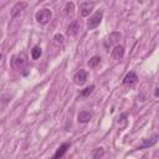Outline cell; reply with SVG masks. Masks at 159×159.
<instances>
[{"label":"cell","mask_w":159,"mask_h":159,"mask_svg":"<svg viewBox=\"0 0 159 159\" xmlns=\"http://www.w3.org/2000/svg\"><path fill=\"white\" fill-rule=\"evenodd\" d=\"M91 118H92V114L87 111H81L77 116V119H78L80 123H87V122H89Z\"/></svg>","instance_id":"11"},{"label":"cell","mask_w":159,"mask_h":159,"mask_svg":"<svg viewBox=\"0 0 159 159\" xmlns=\"http://www.w3.org/2000/svg\"><path fill=\"white\" fill-rule=\"evenodd\" d=\"M26 7H27V2H25V1H19V2H16V4L12 6V9H11V17H12V19L16 17V16L20 15Z\"/></svg>","instance_id":"6"},{"label":"cell","mask_w":159,"mask_h":159,"mask_svg":"<svg viewBox=\"0 0 159 159\" xmlns=\"http://www.w3.org/2000/svg\"><path fill=\"white\" fill-rule=\"evenodd\" d=\"M157 140H158V135H154L153 138H149V139H144V140H143V144H142V145H139L137 149H144V148H149V147L154 145V144L157 143Z\"/></svg>","instance_id":"13"},{"label":"cell","mask_w":159,"mask_h":159,"mask_svg":"<svg viewBox=\"0 0 159 159\" xmlns=\"http://www.w3.org/2000/svg\"><path fill=\"white\" fill-rule=\"evenodd\" d=\"M102 17H103V11H102V10L96 11V12L89 17V20H88V22H87V29H88V30L96 29V27L101 24Z\"/></svg>","instance_id":"2"},{"label":"cell","mask_w":159,"mask_h":159,"mask_svg":"<svg viewBox=\"0 0 159 159\" xmlns=\"http://www.w3.org/2000/svg\"><path fill=\"white\" fill-rule=\"evenodd\" d=\"M25 65H26V58L24 55H21V56L19 55V56H15L12 58V66L16 70H22L25 67Z\"/></svg>","instance_id":"7"},{"label":"cell","mask_w":159,"mask_h":159,"mask_svg":"<svg viewBox=\"0 0 159 159\" xmlns=\"http://www.w3.org/2000/svg\"><path fill=\"white\" fill-rule=\"evenodd\" d=\"M63 36L61 35V34H56L55 36H53V41H55V43L56 45H61V43H63Z\"/></svg>","instance_id":"19"},{"label":"cell","mask_w":159,"mask_h":159,"mask_svg":"<svg viewBox=\"0 0 159 159\" xmlns=\"http://www.w3.org/2000/svg\"><path fill=\"white\" fill-rule=\"evenodd\" d=\"M73 12H75V4H73L72 1L66 2V4H65V7H63V14H65V16L70 17V16L73 15Z\"/></svg>","instance_id":"12"},{"label":"cell","mask_w":159,"mask_h":159,"mask_svg":"<svg viewBox=\"0 0 159 159\" xmlns=\"http://www.w3.org/2000/svg\"><path fill=\"white\" fill-rule=\"evenodd\" d=\"M87 77H88L87 72H86L84 70H80V71H77V72L75 73V76H73V82H75L77 86H82V84L86 83Z\"/></svg>","instance_id":"5"},{"label":"cell","mask_w":159,"mask_h":159,"mask_svg":"<svg viewBox=\"0 0 159 159\" xmlns=\"http://www.w3.org/2000/svg\"><path fill=\"white\" fill-rule=\"evenodd\" d=\"M41 56V47L40 46H34L31 50V57L34 60H37Z\"/></svg>","instance_id":"16"},{"label":"cell","mask_w":159,"mask_h":159,"mask_svg":"<svg viewBox=\"0 0 159 159\" xmlns=\"http://www.w3.org/2000/svg\"><path fill=\"white\" fill-rule=\"evenodd\" d=\"M70 148V143H63L62 145H60V148L56 150V153H55V158H61V157H63V154L67 152V149Z\"/></svg>","instance_id":"14"},{"label":"cell","mask_w":159,"mask_h":159,"mask_svg":"<svg viewBox=\"0 0 159 159\" xmlns=\"http://www.w3.org/2000/svg\"><path fill=\"white\" fill-rule=\"evenodd\" d=\"M78 30H80V26L77 24V21H72L70 22V25L67 26V35L68 36H76L78 34Z\"/></svg>","instance_id":"10"},{"label":"cell","mask_w":159,"mask_h":159,"mask_svg":"<svg viewBox=\"0 0 159 159\" xmlns=\"http://www.w3.org/2000/svg\"><path fill=\"white\" fill-rule=\"evenodd\" d=\"M1 58H2V55H1V53H0V60H1Z\"/></svg>","instance_id":"21"},{"label":"cell","mask_w":159,"mask_h":159,"mask_svg":"<svg viewBox=\"0 0 159 159\" xmlns=\"http://www.w3.org/2000/svg\"><path fill=\"white\" fill-rule=\"evenodd\" d=\"M51 16H52V12L50 9H41L36 12L35 19L40 25H46L51 20Z\"/></svg>","instance_id":"1"},{"label":"cell","mask_w":159,"mask_h":159,"mask_svg":"<svg viewBox=\"0 0 159 159\" xmlns=\"http://www.w3.org/2000/svg\"><path fill=\"white\" fill-rule=\"evenodd\" d=\"M120 37H122V35H120L119 32H112V34H109V35L106 37L104 42H103L104 47H106V48H109L111 46H113V45H117V43L119 42Z\"/></svg>","instance_id":"3"},{"label":"cell","mask_w":159,"mask_h":159,"mask_svg":"<svg viewBox=\"0 0 159 159\" xmlns=\"http://www.w3.org/2000/svg\"><path fill=\"white\" fill-rule=\"evenodd\" d=\"M137 80H138V77H137L135 72L130 71V72L127 73L125 77L123 78V84H125V86H133L134 83H137Z\"/></svg>","instance_id":"9"},{"label":"cell","mask_w":159,"mask_h":159,"mask_svg":"<svg viewBox=\"0 0 159 159\" xmlns=\"http://www.w3.org/2000/svg\"><path fill=\"white\" fill-rule=\"evenodd\" d=\"M93 89H94V86L91 84L89 87H86L84 89H82V91L80 92V96H81V97H88V96L93 92Z\"/></svg>","instance_id":"17"},{"label":"cell","mask_w":159,"mask_h":159,"mask_svg":"<svg viewBox=\"0 0 159 159\" xmlns=\"http://www.w3.org/2000/svg\"><path fill=\"white\" fill-rule=\"evenodd\" d=\"M158 89H159L158 87H155V88H154V97H155V98H158V96H159V92H158Z\"/></svg>","instance_id":"20"},{"label":"cell","mask_w":159,"mask_h":159,"mask_svg":"<svg viewBox=\"0 0 159 159\" xmlns=\"http://www.w3.org/2000/svg\"><path fill=\"white\" fill-rule=\"evenodd\" d=\"M93 9H94V2H92V1H84V2H82L81 6H80L81 16H83V17L88 16L92 12Z\"/></svg>","instance_id":"4"},{"label":"cell","mask_w":159,"mask_h":159,"mask_svg":"<svg viewBox=\"0 0 159 159\" xmlns=\"http://www.w3.org/2000/svg\"><path fill=\"white\" fill-rule=\"evenodd\" d=\"M91 157H92V158H102V157H104V149H103V148H96V149L92 152Z\"/></svg>","instance_id":"18"},{"label":"cell","mask_w":159,"mask_h":159,"mask_svg":"<svg viewBox=\"0 0 159 159\" xmlns=\"http://www.w3.org/2000/svg\"><path fill=\"white\" fill-rule=\"evenodd\" d=\"M124 56V47L122 45H114L113 50H112V57L114 60H120Z\"/></svg>","instance_id":"8"},{"label":"cell","mask_w":159,"mask_h":159,"mask_svg":"<svg viewBox=\"0 0 159 159\" xmlns=\"http://www.w3.org/2000/svg\"><path fill=\"white\" fill-rule=\"evenodd\" d=\"M99 63H101V57H99V56H93V57H91L89 61H88V66H89L91 68L97 67Z\"/></svg>","instance_id":"15"}]
</instances>
